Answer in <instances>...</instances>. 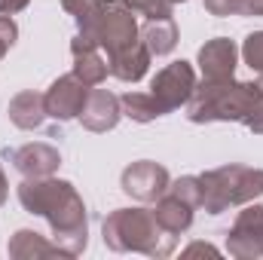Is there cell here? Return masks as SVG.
<instances>
[{
  "label": "cell",
  "mask_w": 263,
  "mask_h": 260,
  "mask_svg": "<svg viewBox=\"0 0 263 260\" xmlns=\"http://www.w3.org/2000/svg\"><path fill=\"white\" fill-rule=\"evenodd\" d=\"M18 202L25 211L40 214L52 227L55 245H62L67 257H77L89 245V217L86 205L73 184L59 181V178H25L18 184Z\"/></svg>",
  "instance_id": "6da1fadb"
},
{
  "label": "cell",
  "mask_w": 263,
  "mask_h": 260,
  "mask_svg": "<svg viewBox=\"0 0 263 260\" xmlns=\"http://www.w3.org/2000/svg\"><path fill=\"white\" fill-rule=\"evenodd\" d=\"M190 123H242L263 135V77L257 83L202 80L187 101Z\"/></svg>",
  "instance_id": "7a4b0ae2"
},
{
  "label": "cell",
  "mask_w": 263,
  "mask_h": 260,
  "mask_svg": "<svg viewBox=\"0 0 263 260\" xmlns=\"http://www.w3.org/2000/svg\"><path fill=\"white\" fill-rule=\"evenodd\" d=\"M104 245L110 251H141L147 257H168L178 245V236L159 227L153 208H117L107 214L104 227Z\"/></svg>",
  "instance_id": "3957f363"
},
{
  "label": "cell",
  "mask_w": 263,
  "mask_h": 260,
  "mask_svg": "<svg viewBox=\"0 0 263 260\" xmlns=\"http://www.w3.org/2000/svg\"><path fill=\"white\" fill-rule=\"evenodd\" d=\"M202 184V205L208 214H220L227 208L254 202L263 196V169L251 165H220L205 175H199Z\"/></svg>",
  "instance_id": "277c9868"
},
{
  "label": "cell",
  "mask_w": 263,
  "mask_h": 260,
  "mask_svg": "<svg viewBox=\"0 0 263 260\" xmlns=\"http://www.w3.org/2000/svg\"><path fill=\"white\" fill-rule=\"evenodd\" d=\"M193 89H196V73H193L190 62H172V65H165L153 77V83H150V92L162 104L165 114L178 110L181 104H187L190 95H193Z\"/></svg>",
  "instance_id": "5b68a950"
},
{
  "label": "cell",
  "mask_w": 263,
  "mask_h": 260,
  "mask_svg": "<svg viewBox=\"0 0 263 260\" xmlns=\"http://www.w3.org/2000/svg\"><path fill=\"white\" fill-rule=\"evenodd\" d=\"M92 86H86L77 73H65L59 77L46 92H43V101H46V117H52L55 123H67V120H77L83 104H86V95H89Z\"/></svg>",
  "instance_id": "8992f818"
},
{
  "label": "cell",
  "mask_w": 263,
  "mask_h": 260,
  "mask_svg": "<svg viewBox=\"0 0 263 260\" xmlns=\"http://www.w3.org/2000/svg\"><path fill=\"white\" fill-rule=\"evenodd\" d=\"M227 251L239 260L263 254V205H248L245 211H239L233 230L227 233Z\"/></svg>",
  "instance_id": "52a82bcc"
},
{
  "label": "cell",
  "mask_w": 263,
  "mask_h": 260,
  "mask_svg": "<svg viewBox=\"0 0 263 260\" xmlns=\"http://www.w3.org/2000/svg\"><path fill=\"white\" fill-rule=\"evenodd\" d=\"M120 184H123V193H129L138 202H156L159 196H165L172 178H168V172L159 162L141 159V162H132L129 169L123 172Z\"/></svg>",
  "instance_id": "ba28073f"
},
{
  "label": "cell",
  "mask_w": 263,
  "mask_h": 260,
  "mask_svg": "<svg viewBox=\"0 0 263 260\" xmlns=\"http://www.w3.org/2000/svg\"><path fill=\"white\" fill-rule=\"evenodd\" d=\"M3 156L25 178H49L62 165V153L52 144H43V141H31V144H22V147H6Z\"/></svg>",
  "instance_id": "9c48e42d"
},
{
  "label": "cell",
  "mask_w": 263,
  "mask_h": 260,
  "mask_svg": "<svg viewBox=\"0 0 263 260\" xmlns=\"http://www.w3.org/2000/svg\"><path fill=\"white\" fill-rule=\"evenodd\" d=\"M123 117V107H120V98L107 89H89L86 95V104L80 110V123L89 132H110Z\"/></svg>",
  "instance_id": "30bf717a"
},
{
  "label": "cell",
  "mask_w": 263,
  "mask_h": 260,
  "mask_svg": "<svg viewBox=\"0 0 263 260\" xmlns=\"http://www.w3.org/2000/svg\"><path fill=\"white\" fill-rule=\"evenodd\" d=\"M236 43L227 37H214L199 49L202 80H233L236 73Z\"/></svg>",
  "instance_id": "8fae6325"
},
{
  "label": "cell",
  "mask_w": 263,
  "mask_h": 260,
  "mask_svg": "<svg viewBox=\"0 0 263 260\" xmlns=\"http://www.w3.org/2000/svg\"><path fill=\"white\" fill-rule=\"evenodd\" d=\"M147 67H150V49L144 46V40L120 49L117 55H107V70L123 83H138L147 73Z\"/></svg>",
  "instance_id": "7c38bea8"
},
{
  "label": "cell",
  "mask_w": 263,
  "mask_h": 260,
  "mask_svg": "<svg viewBox=\"0 0 263 260\" xmlns=\"http://www.w3.org/2000/svg\"><path fill=\"white\" fill-rule=\"evenodd\" d=\"M6 114H9V123L18 126V129H25V132L40 129L43 120H46V101H43L40 92L25 89V92H18V95L9 101Z\"/></svg>",
  "instance_id": "4fadbf2b"
},
{
  "label": "cell",
  "mask_w": 263,
  "mask_h": 260,
  "mask_svg": "<svg viewBox=\"0 0 263 260\" xmlns=\"http://www.w3.org/2000/svg\"><path fill=\"white\" fill-rule=\"evenodd\" d=\"M193 205L190 202H184V199H178L175 193L159 196L156 199V208H153V214H156V220H159V227L162 230H168L172 236H181V233H187L190 230V224H193Z\"/></svg>",
  "instance_id": "5bb4252c"
},
{
  "label": "cell",
  "mask_w": 263,
  "mask_h": 260,
  "mask_svg": "<svg viewBox=\"0 0 263 260\" xmlns=\"http://www.w3.org/2000/svg\"><path fill=\"white\" fill-rule=\"evenodd\" d=\"M70 52H73V73L86 83V86H101L104 77L110 73L107 70V62L98 55V46L86 43V40H73L70 43Z\"/></svg>",
  "instance_id": "9a60e30c"
},
{
  "label": "cell",
  "mask_w": 263,
  "mask_h": 260,
  "mask_svg": "<svg viewBox=\"0 0 263 260\" xmlns=\"http://www.w3.org/2000/svg\"><path fill=\"white\" fill-rule=\"evenodd\" d=\"M9 257L15 260H31V257H67V251L55 242H46L34 230H18L9 239Z\"/></svg>",
  "instance_id": "2e32d148"
},
{
  "label": "cell",
  "mask_w": 263,
  "mask_h": 260,
  "mask_svg": "<svg viewBox=\"0 0 263 260\" xmlns=\"http://www.w3.org/2000/svg\"><path fill=\"white\" fill-rule=\"evenodd\" d=\"M141 40L150 49V55H168L178 46V25L172 15H159V18H147L141 28Z\"/></svg>",
  "instance_id": "e0dca14e"
},
{
  "label": "cell",
  "mask_w": 263,
  "mask_h": 260,
  "mask_svg": "<svg viewBox=\"0 0 263 260\" xmlns=\"http://www.w3.org/2000/svg\"><path fill=\"white\" fill-rule=\"evenodd\" d=\"M120 107H123V117H129L135 123H153L165 114L162 104L153 98V92H126L120 95Z\"/></svg>",
  "instance_id": "ac0fdd59"
},
{
  "label": "cell",
  "mask_w": 263,
  "mask_h": 260,
  "mask_svg": "<svg viewBox=\"0 0 263 260\" xmlns=\"http://www.w3.org/2000/svg\"><path fill=\"white\" fill-rule=\"evenodd\" d=\"M168 193H175L178 199L190 202L193 208L202 205V184H199L196 175H187V178H178L175 184H168Z\"/></svg>",
  "instance_id": "d6986e66"
},
{
  "label": "cell",
  "mask_w": 263,
  "mask_h": 260,
  "mask_svg": "<svg viewBox=\"0 0 263 260\" xmlns=\"http://www.w3.org/2000/svg\"><path fill=\"white\" fill-rule=\"evenodd\" d=\"M242 55H245V65L251 70H257L263 77V31H254L245 37V46H242Z\"/></svg>",
  "instance_id": "ffe728a7"
},
{
  "label": "cell",
  "mask_w": 263,
  "mask_h": 260,
  "mask_svg": "<svg viewBox=\"0 0 263 260\" xmlns=\"http://www.w3.org/2000/svg\"><path fill=\"white\" fill-rule=\"evenodd\" d=\"M132 12L147 15V18H159V15H172V0H123Z\"/></svg>",
  "instance_id": "44dd1931"
},
{
  "label": "cell",
  "mask_w": 263,
  "mask_h": 260,
  "mask_svg": "<svg viewBox=\"0 0 263 260\" xmlns=\"http://www.w3.org/2000/svg\"><path fill=\"white\" fill-rule=\"evenodd\" d=\"M211 15H248V0H205Z\"/></svg>",
  "instance_id": "7402d4cb"
},
{
  "label": "cell",
  "mask_w": 263,
  "mask_h": 260,
  "mask_svg": "<svg viewBox=\"0 0 263 260\" xmlns=\"http://www.w3.org/2000/svg\"><path fill=\"white\" fill-rule=\"evenodd\" d=\"M15 37H18V28H15V22H12V15H0V59L12 49Z\"/></svg>",
  "instance_id": "603a6c76"
},
{
  "label": "cell",
  "mask_w": 263,
  "mask_h": 260,
  "mask_svg": "<svg viewBox=\"0 0 263 260\" xmlns=\"http://www.w3.org/2000/svg\"><path fill=\"white\" fill-rule=\"evenodd\" d=\"M31 0H0V15H15L28 6Z\"/></svg>",
  "instance_id": "cb8c5ba5"
},
{
  "label": "cell",
  "mask_w": 263,
  "mask_h": 260,
  "mask_svg": "<svg viewBox=\"0 0 263 260\" xmlns=\"http://www.w3.org/2000/svg\"><path fill=\"white\" fill-rule=\"evenodd\" d=\"M187 257H193V254H217V248H211V245H202V242H196V245H190L187 251H184Z\"/></svg>",
  "instance_id": "d4e9b609"
},
{
  "label": "cell",
  "mask_w": 263,
  "mask_h": 260,
  "mask_svg": "<svg viewBox=\"0 0 263 260\" xmlns=\"http://www.w3.org/2000/svg\"><path fill=\"white\" fill-rule=\"evenodd\" d=\"M6 196H9V184H6V175H3V169H0V205L6 202Z\"/></svg>",
  "instance_id": "484cf974"
},
{
  "label": "cell",
  "mask_w": 263,
  "mask_h": 260,
  "mask_svg": "<svg viewBox=\"0 0 263 260\" xmlns=\"http://www.w3.org/2000/svg\"><path fill=\"white\" fill-rule=\"evenodd\" d=\"M172 3H184V0H172Z\"/></svg>",
  "instance_id": "4316f807"
}]
</instances>
